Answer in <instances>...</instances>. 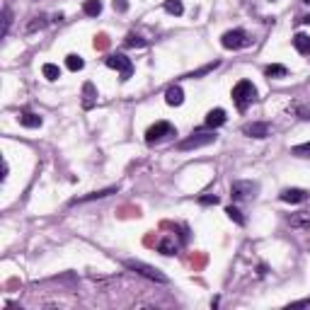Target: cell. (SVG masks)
<instances>
[{
	"instance_id": "cell-25",
	"label": "cell",
	"mask_w": 310,
	"mask_h": 310,
	"mask_svg": "<svg viewBox=\"0 0 310 310\" xmlns=\"http://www.w3.org/2000/svg\"><path fill=\"white\" fill-rule=\"evenodd\" d=\"M225 213H228V218H230V221H235L238 225H245V216L240 213V209H235V206H228V209H225Z\"/></svg>"
},
{
	"instance_id": "cell-14",
	"label": "cell",
	"mask_w": 310,
	"mask_h": 310,
	"mask_svg": "<svg viewBox=\"0 0 310 310\" xmlns=\"http://www.w3.org/2000/svg\"><path fill=\"white\" fill-rule=\"evenodd\" d=\"M95 102H97V90H95L92 83H85V85H83V107H85V109H92Z\"/></svg>"
},
{
	"instance_id": "cell-1",
	"label": "cell",
	"mask_w": 310,
	"mask_h": 310,
	"mask_svg": "<svg viewBox=\"0 0 310 310\" xmlns=\"http://www.w3.org/2000/svg\"><path fill=\"white\" fill-rule=\"evenodd\" d=\"M255 100H257V88L250 80H240V83L232 88V102H235V107L240 111H245Z\"/></svg>"
},
{
	"instance_id": "cell-30",
	"label": "cell",
	"mask_w": 310,
	"mask_h": 310,
	"mask_svg": "<svg viewBox=\"0 0 310 310\" xmlns=\"http://www.w3.org/2000/svg\"><path fill=\"white\" fill-rule=\"evenodd\" d=\"M109 46V36L107 34H100L97 39H95V49H107Z\"/></svg>"
},
{
	"instance_id": "cell-4",
	"label": "cell",
	"mask_w": 310,
	"mask_h": 310,
	"mask_svg": "<svg viewBox=\"0 0 310 310\" xmlns=\"http://www.w3.org/2000/svg\"><path fill=\"white\" fill-rule=\"evenodd\" d=\"M221 44L223 49H230V51H238V49H245V46L252 44V39L247 36V32L243 29H230L221 36Z\"/></svg>"
},
{
	"instance_id": "cell-19",
	"label": "cell",
	"mask_w": 310,
	"mask_h": 310,
	"mask_svg": "<svg viewBox=\"0 0 310 310\" xmlns=\"http://www.w3.org/2000/svg\"><path fill=\"white\" fill-rule=\"evenodd\" d=\"M264 75L266 78H286L288 75V68L286 66H279V63H272V66L264 68Z\"/></svg>"
},
{
	"instance_id": "cell-32",
	"label": "cell",
	"mask_w": 310,
	"mask_h": 310,
	"mask_svg": "<svg viewBox=\"0 0 310 310\" xmlns=\"http://www.w3.org/2000/svg\"><path fill=\"white\" fill-rule=\"evenodd\" d=\"M298 22H303V24H310V15H305V17H300Z\"/></svg>"
},
{
	"instance_id": "cell-20",
	"label": "cell",
	"mask_w": 310,
	"mask_h": 310,
	"mask_svg": "<svg viewBox=\"0 0 310 310\" xmlns=\"http://www.w3.org/2000/svg\"><path fill=\"white\" fill-rule=\"evenodd\" d=\"M83 12H85L88 17H97V15L102 12V3H100V0H85Z\"/></svg>"
},
{
	"instance_id": "cell-3",
	"label": "cell",
	"mask_w": 310,
	"mask_h": 310,
	"mask_svg": "<svg viewBox=\"0 0 310 310\" xmlns=\"http://www.w3.org/2000/svg\"><path fill=\"white\" fill-rule=\"evenodd\" d=\"M213 141H216V133H213V131H197V133H191L189 138L179 141V143H177V150H197V148L211 145Z\"/></svg>"
},
{
	"instance_id": "cell-11",
	"label": "cell",
	"mask_w": 310,
	"mask_h": 310,
	"mask_svg": "<svg viewBox=\"0 0 310 310\" xmlns=\"http://www.w3.org/2000/svg\"><path fill=\"white\" fill-rule=\"evenodd\" d=\"M225 119H228V117H225V109H221V107H216V109H211L209 114H206V126H209V129H218V126H223V124H225Z\"/></svg>"
},
{
	"instance_id": "cell-23",
	"label": "cell",
	"mask_w": 310,
	"mask_h": 310,
	"mask_svg": "<svg viewBox=\"0 0 310 310\" xmlns=\"http://www.w3.org/2000/svg\"><path fill=\"white\" fill-rule=\"evenodd\" d=\"M42 73H44L46 80H58V78H61V68L56 66V63H44V66H42Z\"/></svg>"
},
{
	"instance_id": "cell-21",
	"label": "cell",
	"mask_w": 310,
	"mask_h": 310,
	"mask_svg": "<svg viewBox=\"0 0 310 310\" xmlns=\"http://www.w3.org/2000/svg\"><path fill=\"white\" fill-rule=\"evenodd\" d=\"M66 66L68 70H73V73H78V70H83V66H85V61L80 58L78 54H68L66 56Z\"/></svg>"
},
{
	"instance_id": "cell-8",
	"label": "cell",
	"mask_w": 310,
	"mask_h": 310,
	"mask_svg": "<svg viewBox=\"0 0 310 310\" xmlns=\"http://www.w3.org/2000/svg\"><path fill=\"white\" fill-rule=\"evenodd\" d=\"M288 225H291L293 230L308 232L310 230V211H298V213L288 216Z\"/></svg>"
},
{
	"instance_id": "cell-28",
	"label": "cell",
	"mask_w": 310,
	"mask_h": 310,
	"mask_svg": "<svg viewBox=\"0 0 310 310\" xmlns=\"http://www.w3.org/2000/svg\"><path fill=\"white\" fill-rule=\"evenodd\" d=\"M291 153H293V155H300V158H305V155H310V141H308V143L293 145V148H291Z\"/></svg>"
},
{
	"instance_id": "cell-29",
	"label": "cell",
	"mask_w": 310,
	"mask_h": 310,
	"mask_svg": "<svg viewBox=\"0 0 310 310\" xmlns=\"http://www.w3.org/2000/svg\"><path fill=\"white\" fill-rule=\"evenodd\" d=\"M199 204L201 206H211V204L216 206V204H218V197H216V194H204V197H199Z\"/></svg>"
},
{
	"instance_id": "cell-7",
	"label": "cell",
	"mask_w": 310,
	"mask_h": 310,
	"mask_svg": "<svg viewBox=\"0 0 310 310\" xmlns=\"http://www.w3.org/2000/svg\"><path fill=\"white\" fill-rule=\"evenodd\" d=\"M257 182H250V179H238V182H232L230 184V197L235 201L240 199H250V197H255L257 194Z\"/></svg>"
},
{
	"instance_id": "cell-15",
	"label": "cell",
	"mask_w": 310,
	"mask_h": 310,
	"mask_svg": "<svg viewBox=\"0 0 310 310\" xmlns=\"http://www.w3.org/2000/svg\"><path fill=\"white\" fill-rule=\"evenodd\" d=\"M20 124L27 126V129H39V126H42V117L34 114V111H22V114H20Z\"/></svg>"
},
{
	"instance_id": "cell-22",
	"label": "cell",
	"mask_w": 310,
	"mask_h": 310,
	"mask_svg": "<svg viewBox=\"0 0 310 310\" xmlns=\"http://www.w3.org/2000/svg\"><path fill=\"white\" fill-rule=\"evenodd\" d=\"M165 12H170V15H175V17H179L182 12H184V5H182V0H165Z\"/></svg>"
},
{
	"instance_id": "cell-33",
	"label": "cell",
	"mask_w": 310,
	"mask_h": 310,
	"mask_svg": "<svg viewBox=\"0 0 310 310\" xmlns=\"http://www.w3.org/2000/svg\"><path fill=\"white\" fill-rule=\"evenodd\" d=\"M303 3H305V5H310V0H303Z\"/></svg>"
},
{
	"instance_id": "cell-24",
	"label": "cell",
	"mask_w": 310,
	"mask_h": 310,
	"mask_svg": "<svg viewBox=\"0 0 310 310\" xmlns=\"http://www.w3.org/2000/svg\"><path fill=\"white\" fill-rule=\"evenodd\" d=\"M46 24H49V20H46L44 15H39V17H32V22L27 24V34L36 32V29H44Z\"/></svg>"
},
{
	"instance_id": "cell-9",
	"label": "cell",
	"mask_w": 310,
	"mask_h": 310,
	"mask_svg": "<svg viewBox=\"0 0 310 310\" xmlns=\"http://www.w3.org/2000/svg\"><path fill=\"white\" fill-rule=\"evenodd\" d=\"M308 197H310V194L305 191V189H296V187L284 189V191L279 194V199L286 201V204H303V201L308 199Z\"/></svg>"
},
{
	"instance_id": "cell-10",
	"label": "cell",
	"mask_w": 310,
	"mask_h": 310,
	"mask_svg": "<svg viewBox=\"0 0 310 310\" xmlns=\"http://www.w3.org/2000/svg\"><path fill=\"white\" fill-rule=\"evenodd\" d=\"M243 133L250 136V138H266V136H269V124L252 122V124H247V126H243Z\"/></svg>"
},
{
	"instance_id": "cell-31",
	"label": "cell",
	"mask_w": 310,
	"mask_h": 310,
	"mask_svg": "<svg viewBox=\"0 0 310 310\" xmlns=\"http://www.w3.org/2000/svg\"><path fill=\"white\" fill-rule=\"evenodd\" d=\"M114 10H117V12H126V10H129V0H114Z\"/></svg>"
},
{
	"instance_id": "cell-26",
	"label": "cell",
	"mask_w": 310,
	"mask_h": 310,
	"mask_svg": "<svg viewBox=\"0 0 310 310\" xmlns=\"http://www.w3.org/2000/svg\"><path fill=\"white\" fill-rule=\"evenodd\" d=\"M218 66V61H213V63H206V66L204 68H199V70H194V73H189L187 78H191V80H194V78H201V75H206V73H211V70H213V68Z\"/></svg>"
},
{
	"instance_id": "cell-16",
	"label": "cell",
	"mask_w": 310,
	"mask_h": 310,
	"mask_svg": "<svg viewBox=\"0 0 310 310\" xmlns=\"http://www.w3.org/2000/svg\"><path fill=\"white\" fill-rule=\"evenodd\" d=\"M177 247L179 245L175 243V238H163V240L158 243V252H160V255H165V257H170V255H175V252H177Z\"/></svg>"
},
{
	"instance_id": "cell-6",
	"label": "cell",
	"mask_w": 310,
	"mask_h": 310,
	"mask_svg": "<svg viewBox=\"0 0 310 310\" xmlns=\"http://www.w3.org/2000/svg\"><path fill=\"white\" fill-rule=\"evenodd\" d=\"M167 136H177V131H175V126L170 122H158L153 124L148 131H145V143H158V141H163V138H167Z\"/></svg>"
},
{
	"instance_id": "cell-27",
	"label": "cell",
	"mask_w": 310,
	"mask_h": 310,
	"mask_svg": "<svg viewBox=\"0 0 310 310\" xmlns=\"http://www.w3.org/2000/svg\"><path fill=\"white\" fill-rule=\"evenodd\" d=\"M10 22H12V15L8 8H3V36H8L10 32Z\"/></svg>"
},
{
	"instance_id": "cell-17",
	"label": "cell",
	"mask_w": 310,
	"mask_h": 310,
	"mask_svg": "<svg viewBox=\"0 0 310 310\" xmlns=\"http://www.w3.org/2000/svg\"><path fill=\"white\" fill-rule=\"evenodd\" d=\"M293 46H296V51L298 54H310V36L308 34L298 32L296 36H293Z\"/></svg>"
},
{
	"instance_id": "cell-13",
	"label": "cell",
	"mask_w": 310,
	"mask_h": 310,
	"mask_svg": "<svg viewBox=\"0 0 310 310\" xmlns=\"http://www.w3.org/2000/svg\"><path fill=\"white\" fill-rule=\"evenodd\" d=\"M109 194H117V187H107V189H100V191H92V194H88V197L73 199L70 201V206H75V204H85V201H95V199H104V197H109Z\"/></svg>"
},
{
	"instance_id": "cell-18",
	"label": "cell",
	"mask_w": 310,
	"mask_h": 310,
	"mask_svg": "<svg viewBox=\"0 0 310 310\" xmlns=\"http://www.w3.org/2000/svg\"><path fill=\"white\" fill-rule=\"evenodd\" d=\"M148 44V42H145L143 36H138V34H126V39H124V46H126V49H143V46Z\"/></svg>"
},
{
	"instance_id": "cell-5",
	"label": "cell",
	"mask_w": 310,
	"mask_h": 310,
	"mask_svg": "<svg viewBox=\"0 0 310 310\" xmlns=\"http://www.w3.org/2000/svg\"><path fill=\"white\" fill-rule=\"evenodd\" d=\"M104 63H107L109 68H114V70H119V73H122V80H124V83H126V80L133 75V63H131V58H129V56H124V54L107 56V58H104Z\"/></svg>"
},
{
	"instance_id": "cell-2",
	"label": "cell",
	"mask_w": 310,
	"mask_h": 310,
	"mask_svg": "<svg viewBox=\"0 0 310 310\" xmlns=\"http://www.w3.org/2000/svg\"><path fill=\"white\" fill-rule=\"evenodd\" d=\"M124 266H126V269H131V272H136V274H141V277L150 279V281H158V284H170V279H167L160 269L145 264V262H141V259H126V262H124Z\"/></svg>"
},
{
	"instance_id": "cell-12",
	"label": "cell",
	"mask_w": 310,
	"mask_h": 310,
	"mask_svg": "<svg viewBox=\"0 0 310 310\" xmlns=\"http://www.w3.org/2000/svg\"><path fill=\"white\" fill-rule=\"evenodd\" d=\"M165 102L170 107H179V104L184 102V90L179 88V85H170L165 92Z\"/></svg>"
}]
</instances>
